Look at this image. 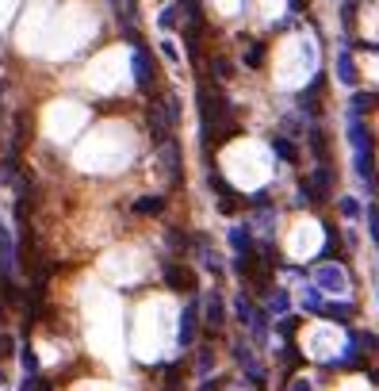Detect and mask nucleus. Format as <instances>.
Segmentation results:
<instances>
[{
    "label": "nucleus",
    "instance_id": "nucleus-10",
    "mask_svg": "<svg viewBox=\"0 0 379 391\" xmlns=\"http://www.w3.org/2000/svg\"><path fill=\"white\" fill-rule=\"evenodd\" d=\"M169 207V196H142L134 200V215H161Z\"/></svg>",
    "mask_w": 379,
    "mask_h": 391
},
{
    "label": "nucleus",
    "instance_id": "nucleus-18",
    "mask_svg": "<svg viewBox=\"0 0 379 391\" xmlns=\"http://www.w3.org/2000/svg\"><path fill=\"white\" fill-rule=\"evenodd\" d=\"M8 357H15V338L12 334H0V361H8Z\"/></svg>",
    "mask_w": 379,
    "mask_h": 391
},
{
    "label": "nucleus",
    "instance_id": "nucleus-16",
    "mask_svg": "<svg viewBox=\"0 0 379 391\" xmlns=\"http://www.w3.org/2000/svg\"><path fill=\"white\" fill-rule=\"evenodd\" d=\"M364 219H368V234L379 242V207H376V203H368V207H364Z\"/></svg>",
    "mask_w": 379,
    "mask_h": 391
},
{
    "label": "nucleus",
    "instance_id": "nucleus-13",
    "mask_svg": "<svg viewBox=\"0 0 379 391\" xmlns=\"http://www.w3.org/2000/svg\"><path fill=\"white\" fill-rule=\"evenodd\" d=\"M20 364H23V372H27V376H38V369H43V364H38V353L31 345L20 349Z\"/></svg>",
    "mask_w": 379,
    "mask_h": 391
},
{
    "label": "nucleus",
    "instance_id": "nucleus-9",
    "mask_svg": "<svg viewBox=\"0 0 379 391\" xmlns=\"http://www.w3.org/2000/svg\"><path fill=\"white\" fill-rule=\"evenodd\" d=\"M379 104L376 92H352V104H349V119H364L368 111H372Z\"/></svg>",
    "mask_w": 379,
    "mask_h": 391
},
{
    "label": "nucleus",
    "instance_id": "nucleus-19",
    "mask_svg": "<svg viewBox=\"0 0 379 391\" xmlns=\"http://www.w3.org/2000/svg\"><path fill=\"white\" fill-rule=\"evenodd\" d=\"M341 20H345V27H352V23H357V8L345 4V8H341Z\"/></svg>",
    "mask_w": 379,
    "mask_h": 391
},
{
    "label": "nucleus",
    "instance_id": "nucleus-14",
    "mask_svg": "<svg viewBox=\"0 0 379 391\" xmlns=\"http://www.w3.org/2000/svg\"><path fill=\"white\" fill-rule=\"evenodd\" d=\"M264 54H269V46H264V43L249 46V50H245V65H249V69H257V65L264 62Z\"/></svg>",
    "mask_w": 379,
    "mask_h": 391
},
{
    "label": "nucleus",
    "instance_id": "nucleus-4",
    "mask_svg": "<svg viewBox=\"0 0 379 391\" xmlns=\"http://www.w3.org/2000/svg\"><path fill=\"white\" fill-rule=\"evenodd\" d=\"M157 161H161V173H165V181L173 184V188H180V184H184V153H180L176 135L169 138V142L157 146Z\"/></svg>",
    "mask_w": 379,
    "mask_h": 391
},
{
    "label": "nucleus",
    "instance_id": "nucleus-17",
    "mask_svg": "<svg viewBox=\"0 0 379 391\" xmlns=\"http://www.w3.org/2000/svg\"><path fill=\"white\" fill-rule=\"evenodd\" d=\"M180 12L188 15V20H203V4H199V0H180Z\"/></svg>",
    "mask_w": 379,
    "mask_h": 391
},
{
    "label": "nucleus",
    "instance_id": "nucleus-11",
    "mask_svg": "<svg viewBox=\"0 0 379 391\" xmlns=\"http://www.w3.org/2000/svg\"><path fill=\"white\" fill-rule=\"evenodd\" d=\"M337 215L349 219V223H357V219L364 215V203H360L357 196H337Z\"/></svg>",
    "mask_w": 379,
    "mask_h": 391
},
{
    "label": "nucleus",
    "instance_id": "nucleus-2",
    "mask_svg": "<svg viewBox=\"0 0 379 391\" xmlns=\"http://www.w3.org/2000/svg\"><path fill=\"white\" fill-rule=\"evenodd\" d=\"M310 280L318 284L326 296H334V299H345L352 291V280H349V273H345L337 261H314V268H310Z\"/></svg>",
    "mask_w": 379,
    "mask_h": 391
},
{
    "label": "nucleus",
    "instance_id": "nucleus-6",
    "mask_svg": "<svg viewBox=\"0 0 379 391\" xmlns=\"http://www.w3.org/2000/svg\"><path fill=\"white\" fill-rule=\"evenodd\" d=\"M131 69H134V88H138V92H153V81H157V65H153V58H150L146 46H134Z\"/></svg>",
    "mask_w": 379,
    "mask_h": 391
},
{
    "label": "nucleus",
    "instance_id": "nucleus-8",
    "mask_svg": "<svg viewBox=\"0 0 379 391\" xmlns=\"http://www.w3.org/2000/svg\"><path fill=\"white\" fill-rule=\"evenodd\" d=\"M272 150H276L280 161H287V165H299V161H303V153H299V146H295V138L276 135V138H272Z\"/></svg>",
    "mask_w": 379,
    "mask_h": 391
},
{
    "label": "nucleus",
    "instance_id": "nucleus-1",
    "mask_svg": "<svg viewBox=\"0 0 379 391\" xmlns=\"http://www.w3.org/2000/svg\"><path fill=\"white\" fill-rule=\"evenodd\" d=\"M199 303H203V338H211V341L227 338L230 311H227V299H222V291L219 288H207Z\"/></svg>",
    "mask_w": 379,
    "mask_h": 391
},
{
    "label": "nucleus",
    "instance_id": "nucleus-3",
    "mask_svg": "<svg viewBox=\"0 0 379 391\" xmlns=\"http://www.w3.org/2000/svg\"><path fill=\"white\" fill-rule=\"evenodd\" d=\"M161 280H165V288L176 291V296L199 291V273L192 265H184V261H161Z\"/></svg>",
    "mask_w": 379,
    "mask_h": 391
},
{
    "label": "nucleus",
    "instance_id": "nucleus-12",
    "mask_svg": "<svg viewBox=\"0 0 379 391\" xmlns=\"http://www.w3.org/2000/svg\"><path fill=\"white\" fill-rule=\"evenodd\" d=\"M207 65H211V77L215 81H230L234 77V62L227 58V54H211V62H207Z\"/></svg>",
    "mask_w": 379,
    "mask_h": 391
},
{
    "label": "nucleus",
    "instance_id": "nucleus-21",
    "mask_svg": "<svg viewBox=\"0 0 379 391\" xmlns=\"http://www.w3.org/2000/svg\"><path fill=\"white\" fill-rule=\"evenodd\" d=\"M376 303H379V288H376Z\"/></svg>",
    "mask_w": 379,
    "mask_h": 391
},
{
    "label": "nucleus",
    "instance_id": "nucleus-20",
    "mask_svg": "<svg viewBox=\"0 0 379 391\" xmlns=\"http://www.w3.org/2000/svg\"><path fill=\"white\" fill-rule=\"evenodd\" d=\"M4 322H8V307L0 303V326H4Z\"/></svg>",
    "mask_w": 379,
    "mask_h": 391
},
{
    "label": "nucleus",
    "instance_id": "nucleus-5",
    "mask_svg": "<svg viewBox=\"0 0 379 391\" xmlns=\"http://www.w3.org/2000/svg\"><path fill=\"white\" fill-rule=\"evenodd\" d=\"M146 127H150V138L153 142H169V138L176 135V127H173V119H169V111H165V100L161 96H153V100L146 104Z\"/></svg>",
    "mask_w": 379,
    "mask_h": 391
},
{
    "label": "nucleus",
    "instance_id": "nucleus-7",
    "mask_svg": "<svg viewBox=\"0 0 379 391\" xmlns=\"http://www.w3.org/2000/svg\"><path fill=\"white\" fill-rule=\"evenodd\" d=\"M337 77H341V85H349V88L360 85V69H357V62L349 58V50L337 54Z\"/></svg>",
    "mask_w": 379,
    "mask_h": 391
},
{
    "label": "nucleus",
    "instance_id": "nucleus-15",
    "mask_svg": "<svg viewBox=\"0 0 379 391\" xmlns=\"http://www.w3.org/2000/svg\"><path fill=\"white\" fill-rule=\"evenodd\" d=\"M176 20H180V8L176 4H169L165 12L157 15V23H161V31H169V27H176Z\"/></svg>",
    "mask_w": 379,
    "mask_h": 391
}]
</instances>
